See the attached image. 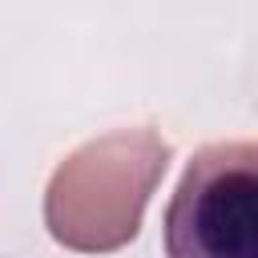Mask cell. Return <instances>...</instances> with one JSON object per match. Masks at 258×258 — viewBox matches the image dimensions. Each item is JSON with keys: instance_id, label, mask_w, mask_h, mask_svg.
Instances as JSON below:
<instances>
[{"instance_id": "2", "label": "cell", "mask_w": 258, "mask_h": 258, "mask_svg": "<svg viewBox=\"0 0 258 258\" xmlns=\"http://www.w3.org/2000/svg\"><path fill=\"white\" fill-rule=\"evenodd\" d=\"M165 258H258V141L202 145L161 218Z\"/></svg>"}, {"instance_id": "1", "label": "cell", "mask_w": 258, "mask_h": 258, "mask_svg": "<svg viewBox=\"0 0 258 258\" xmlns=\"http://www.w3.org/2000/svg\"><path fill=\"white\" fill-rule=\"evenodd\" d=\"M169 141L161 133L109 129L77 145L48 177L44 226L77 254H113L141 230L145 206L169 169Z\"/></svg>"}]
</instances>
